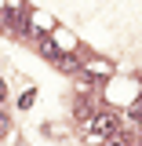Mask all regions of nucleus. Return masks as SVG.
<instances>
[{
    "label": "nucleus",
    "mask_w": 142,
    "mask_h": 146,
    "mask_svg": "<svg viewBox=\"0 0 142 146\" xmlns=\"http://www.w3.org/2000/svg\"><path fill=\"white\" fill-rule=\"evenodd\" d=\"M88 128H91V143H102L106 135H117V117L113 113H91Z\"/></svg>",
    "instance_id": "f257e3e1"
},
{
    "label": "nucleus",
    "mask_w": 142,
    "mask_h": 146,
    "mask_svg": "<svg viewBox=\"0 0 142 146\" xmlns=\"http://www.w3.org/2000/svg\"><path fill=\"white\" fill-rule=\"evenodd\" d=\"M88 73H95V77L102 73V77H106V73H109V62H88Z\"/></svg>",
    "instance_id": "f03ea898"
},
{
    "label": "nucleus",
    "mask_w": 142,
    "mask_h": 146,
    "mask_svg": "<svg viewBox=\"0 0 142 146\" xmlns=\"http://www.w3.org/2000/svg\"><path fill=\"white\" fill-rule=\"evenodd\" d=\"M55 62H58V66H62V70H77V58H69V55H58V58H55Z\"/></svg>",
    "instance_id": "7ed1b4c3"
},
{
    "label": "nucleus",
    "mask_w": 142,
    "mask_h": 146,
    "mask_svg": "<svg viewBox=\"0 0 142 146\" xmlns=\"http://www.w3.org/2000/svg\"><path fill=\"white\" fill-rule=\"evenodd\" d=\"M113 146H131V135H127V131H117V135H113Z\"/></svg>",
    "instance_id": "20e7f679"
},
{
    "label": "nucleus",
    "mask_w": 142,
    "mask_h": 146,
    "mask_svg": "<svg viewBox=\"0 0 142 146\" xmlns=\"http://www.w3.org/2000/svg\"><path fill=\"white\" fill-rule=\"evenodd\" d=\"M18 106H22V110H29V106H33V91H26V95L18 99Z\"/></svg>",
    "instance_id": "39448f33"
},
{
    "label": "nucleus",
    "mask_w": 142,
    "mask_h": 146,
    "mask_svg": "<svg viewBox=\"0 0 142 146\" xmlns=\"http://www.w3.org/2000/svg\"><path fill=\"white\" fill-rule=\"evenodd\" d=\"M131 117H135V121H139V124H142V102H139V106H135V113H131Z\"/></svg>",
    "instance_id": "423d86ee"
},
{
    "label": "nucleus",
    "mask_w": 142,
    "mask_h": 146,
    "mask_svg": "<svg viewBox=\"0 0 142 146\" xmlns=\"http://www.w3.org/2000/svg\"><path fill=\"white\" fill-rule=\"evenodd\" d=\"M4 95H7V91H4V80H0V99H4Z\"/></svg>",
    "instance_id": "0eeeda50"
}]
</instances>
